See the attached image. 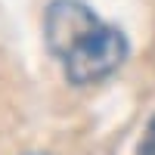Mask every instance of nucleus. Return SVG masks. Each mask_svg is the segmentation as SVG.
Returning a JSON list of instances; mask_svg holds the SVG:
<instances>
[{
    "mask_svg": "<svg viewBox=\"0 0 155 155\" xmlns=\"http://www.w3.org/2000/svg\"><path fill=\"white\" fill-rule=\"evenodd\" d=\"M140 155H155V118L149 121L143 140H140Z\"/></svg>",
    "mask_w": 155,
    "mask_h": 155,
    "instance_id": "2",
    "label": "nucleus"
},
{
    "mask_svg": "<svg viewBox=\"0 0 155 155\" xmlns=\"http://www.w3.org/2000/svg\"><path fill=\"white\" fill-rule=\"evenodd\" d=\"M47 50L62 62L74 87H90L115 74L127 59V37L106 25L84 0H50L44 12Z\"/></svg>",
    "mask_w": 155,
    "mask_h": 155,
    "instance_id": "1",
    "label": "nucleus"
}]
</instances>
